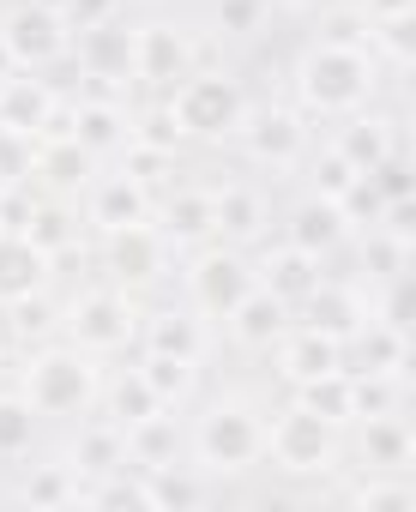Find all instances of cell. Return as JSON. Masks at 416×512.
<instances>
[{
    "label": "cell",
    "mask_w": 416,
    "mask_h": 512,
    "mask_svg": "<svg viewBox=\"0 0 416 512\" xmlns=\"http://www.w3.org/2000/svg\"><path fill=\"white\" fill-rule=\"evenodd\" d=\"M199 67V37L181 19H139L133 25V85L151 97H169Z\"/></svg>",
    "instance_id": "10"
},
{
    "label": "cell",
    "mask_w": 416,
    "mask_h": 512,
    "mask_svg": "<svg viewBox=\"0 0 416 512\" xmlns=\"http://www.w3.org/2000/svg\"><path fill=\"white\" fill-rule=\"evenodd\" d=\"M236 145L260 169H302L314 139H308V115L296 103H248V115L236 127Z\"/></svg>",
    "instance_id": "11"
},
{
    "label": "cell",
    "mask_w": 416,
    "mask_h": 512,
    "mask_svg": "<svg viewBox=\"0 0 416 512\" xmlns=\"http://www.w3.org/2000/svg\"><path fill=\"white\" fill-rule=\"evenodd\" d=\"M139 350L151 356H181V362H205L212 356V320L199 308L175 302V308H145L139 314Z\"/></svg>",
    "instance_id": "17"
},
{
    "label": "cell",
    "mask_w": 416,
    "mask_h": 512,
    "mask_svg": "<svg viewBox=\"0 0 416 512\" xmlns=\"http://www.w3.org/2000/svg\"><path fill=\"white\" fill-rule=\"evenodd\" d=\"M410 458H416V440H410L404 410H392V416H356V422L344 428V464H350V470H392V476H410Z\"/></svg>",
    "instance_id": "12"
},
{
    "label": "cell",
    "mask_w": 416,
    "mask_h": 512,
    "mask_svg": "<svg viewBox=\"0 0 416 512\" xmlns=\"http://www.w3.org/2000/svg\"><path fill=\"white\" fill-rule=\"evenodd\" d=\"M181 452H187V440H181V428H175L169 410H157V416H145L139 428H127V464H139V470L175 464Z\"/></svg>",
    "instance_id": "35"
},
{
    "label": "cell",
    "mask_w": 416,
    "mask_h": 512,
    "mask_svg": "<svg viewBox=\"0 0 416 512\" xmlns=\"http://www.w3.org/2000/svg\"><path fill=\"white\" fill-rule=\"evenodd\" d=\"M278 241H290V247H302V253H314V260H332V253L350 241V223H344V211H338V199H320V193H302L290 211H284V223H278Z\"/></svg>",
    "instance_id": "23"
},
{
    "label": "cell",
    "mask_w": 416,
    "mask_h": 512,
    "mask_svg": "<svg viewBox=\"0 0 416 512\" xmlns=\"http://www.w3.org/2000/svg\"><path fill=\"white\" fill-rule=\"evenodd\" d=\"M19 500L25 506H85V482L67 458H49V464H31L25 482H19Z\"/></svg>",
    "instance_id": "36"
},
{
    "label": "cell",
    "mask_w": 416,
    "mask_h": 512,
    "mask_svg": "<svg viewBox=\"0 0 416 512\" xmlns=\"http://www.w3.org/2000/svg\"><path fill=\"white\" fill-rule=\"evenodd\" d=\"M254 290V253L230 247V241H205L199 253H187V308H199L205 320H230V308Z\"/></svg>",
    "instance_id": "8"
},
{
    "label": "cell",
    "mask_w": 416,
    "mask_h": 512,
    "mask_svg": "<svg viewBox=\"0 0 416 512\" xmlns=\"http://www.w3.org/2000/svg\"><path fill=\"white\" fill-rule=\"evenodd\" d=\"M139 314H145V302L127 296V290H115L103 278V284L67 296L61 338L79 344V350H91V356H121V350H139Z\"/></svg>",
    "instance_id": "6"
},
{
    "label": "cell",
    "mask_w": 416,
    "mask_h": 512,
    "mask_svg": "<svg viewBox=\"0 0 416 512\" xmlns=\"http://www.w3.org/2000/svg\"><path fill=\"white\" fill-rule=\"evenodd\" d=\"M103 163L73 139V133H43L37 139V193L49 199H79Z\"/></svg>",
    "instance_id": "24"
},
{
    "label": "cell",
    "mask_w": 416,
    "mask_h": 512,
    "mask_svg": "<svg viewBox=\"0 0 416 512\" xmlns=\"http://www.w3.org/2000/svg\"><path fill=\"white\" fill-rule=\"evenodd\" d=\"M350 7H356L368 25H386V19H404V13H416V0H350Z\"/></svg>",
    "instance_id": "52"
},
{
    "label": "cell",
    "mask_w": 416,
    "mask_h": 512,
    "mask_svg": "<svg viewBox=\"0 0 416 512\" xmlns=\"http://www.w3.org/2000/svg\"><path fill=\"white\" fill-rule=\"evenodd\" d=\"M7 338H13L19 350L61 338V308L49 302V290H43V296H19V302H7Z\"/></svg>",
    "instance_id": "38"
},
{
    "label": "cell",
    "mask_w": 416,
    "mask_h": 512,
    "mask_svg": "<svg viewBox=\"0 0 416 512\" xmlns=\"http://www.w3.org/2000/svg\"><path fill=\"white\" fill-rule=\"evenodd\" d=\"M338 211H344V223H350V235L356 229H374L380 217H386V193L368 181V175H356L344 193H338Z\"/></svg>",
    "instance_id": "47"
},
{
    "label": "cell",
    "mask_w": 416,
    "mask_h": 512,
    "mask_svg": "<svg viewBox=\"0 0 416 512\" xmlns=\"http://www.w3.org/2000/svg\"><path fill=\"white\" fill-rule=\"evenodd\" d=\"M266 13H272V0H218L212 7V31L230 37V43H248L266 31Z\"/></svg>",
    "instance_id": "44"
},
{
    "label": "cell",
    "mask_w": 416,
    "mask_h": 512,
    "mask_svg": "<svg viewBox=\"0 0 416 512\" xmlns=\"http://www.w3.org/2000/svg\"><path fill=\"white\" fill-rule=\"evenodd\" d=\"M0 49L19 73H49L73 55V31L61 25V13L49 0H13L7 13H0Z\"/></svg>",
    "instance_id": "9"
},
{
    "label": "cell",
    "mask_w": 416,
    "mask_h": 512,
    "mask_svg": "<svg viewBox=\"0 0 416 512\" xmlns=\"http://www.w3.org/2000/svg\"><path fill=\"white\" fill-rule=\"evenodd\" d=\"M356 266H362V278H368L374 290L398 284V278L410 272V235H398V229H386V223L356 229Z\"/></svg>",
    "instance_id": "30"
},
{
    "label": "cell",
    "mask_w": 416,
    "mask_h": 512,
    "mask_svg": "<svg viewBox=\"0 0 416 512\" xmlns=\"http://www.w3.org/2000/svg\"><path fill=\"white\" fill-rule=\"evenodd\" d=\"M338 356H344V374H404L410 362V332L398 320H386L380 308H368L356 320V332L338 338Z\"/></svg>",
    "instance_id": "15"
},
{
    "label": "cell",
    "mask_w": 416,
    "mask_h": 512,
    "mask_svg": "<svg viewBox=\"0 0 416 512\" xmlns=\"http://www.w3.org/2000/svg\"><path fill=\"white\" fill-rule=\"evenodd\" d=\"M290 85H296V109H302L308 121H338V115L374 103V91H380V61H374L368 49H338V43H320V37H314V43L302 49V61H296Z\"/></svg>",
    "instance_id": "2"
},
{
    "label": "cell",
    "mask_w": 416,
    "mask_h": 512,
    "mask_svg": "<svg viewBox=\"0 0 416 512\" xmlns=\"http://www.w3.org/2000/svg\"><path fill=\"white\" fill-rule=\"evenodd\" d=\"M97 410H103L115 428H139L145 416H157V410H163V398L145 386V374H139V368H115V374H103V398H97Z\"/></svg>",
    "instance_id": "32"
},
{
    "label": "cell",
    "mask_w": 416,
    "mask_h": 512,
    "mask_svg": "<svg viewBox=\"0 0 416 512\" xmlns=\"http://www.w3.org/2000/svg\"><path fill=\"white\" fill-rule=\"evenodd\" d=\"M7 368H13V362H7V338H0V380H7Z\"/></svg>",
    "instance_id": "53"
},
{
    "label": "cell",
    "mask_w": 416,
    "mask_h": 512,
    "mask_svg": "<svg viewBox=\"0 0 416 512\" xmlns=\"http://www.w3.org/2000/svg\"><path fill=\"white\" fill-rule=\"evenodd\" d=\"M151 223L163 229V241L175 253H199L205 241H218V223H212V187H163L157 205H151Z\"/></svg>",
    "instance_id": "19"
},
{
    "label": "cell",
    "mask_w": 416,
    "mask_h": 512,
    "mask_svg": "<svg viewBox=\"0 0 416 512\" xmlns=\"http://www.w3.org/2000/svg\"><path fill=\"white\" fill-rule=\"evenodd\" d=\"M145 488H151V512H187V506H205L212 500V476H205L193 458L181 464H157L145 470Z\"/></svg>",
    "instance_id": "31"
},
{
    "label": "cell",
    "mask_w": 416,
    "mask_h": 512,
    "mask_svg": "<svg viewBox=\"0 0 416 512\" xmlns=\"http://www.w3.org/2000/svg\"><path fill=\"white\" fill-rule=\"evenodd\" d=\"M97 253H103V278L127 296H151L169 266H175V247L163 241V229L145 217V223H127V229H109L97 235Z\"/></svg>",
    "instance_id": "7"
},
{
    "label": "cell",
    "mask_w": 416,
    "mask_h": 512,
    "mask_svg": "<svg viewBox=\"0 0 416 512\" xmlns=\"http://www.w3.org/2000/svg\"><path fill=\"white\" fill-rule=\"evenodd\" d=\"M37 181V139L0 127V187H25Z\"/></svg>",
    "instance_id": "46"
},
{
    "label": "cell",
    "mask_w": 416,
    "mask_h": 512,
    "mask_svg": "<svg viewBox=\"0 0 416 512\" xmlns=\"http://www.w3.org/2000/svg\"><path fill=\"white\" fill-rule=\"evenodd\" d=\"M55 284V260L31 241V235H7L0 229V308L19 296H43Z\"/></svg>",
    "instance_id": "28"
},
{
    "label": "cell",
    "mask_w": 416,
    "mask_h": 512,
    "mask_svg": "<svg viewBox=\"0 0 416 512\" xmlns=\"http://www.w3.org/2000/svg\"><path fill=\"white\" fill-rule=\"evenodd\" d=\"M296 326V314H290V302H278L272 290H248L236 308H230V320H224V332H230V344L236 350H248V356H272V344L284 338Z\"/></svg>",
    "instance_id": "26"
},
{
    "label": "cell",
    "mask_w": 416,
    "mask_h": 512,
    "mask_svg": "<svg viewBox=\"0 0 416 512\" xmlns=\"http://www.w3.org/2000/svg\"><path fill=\"white\" fill-rule=\"evenodd\" d=\"M368 55H374L380 67L404 73V67H410V55H416V13H404V19H386V25H374V31H368Z\"/></svg>",
    "instance_id": "43"
},
{
    "label": "cell",
    "mask_w": 416,
    "mask_h": 512,
    "mask_svg": "<svg viewBox=\"0 0 416 512\" xmlns=\"http://www.w3.org/2000/svg\"><path fill=\"white\" fill-rule=\"evenodd\" d=\"M290 398H296L302 410H314V416L350 428V374H344V368H332V374H320V380H302Z\"/></svg>",
    "instance_id": "40"
},
{
    "label": "cell",
    "mask_w": 416,
    "mask_h": 512,
    "mask_svg": "<svg viewBox=\"0 0 416 512\" xmlns=\"http://www.w3.org/2000/svg\"><path fill=\"white\" fill-rule=\"evenodd\" d=\"M404 410V374H350V422Z\"/></svg>",
    "instance_id": "42"
},
{
    "label": "cell",
    "mask_w": 416,
    "mask_h": 512,
    "mask_svg": "<svg viewBox=\"0 0 416 512\" xmlns=\"http://www.w3.org/2000/svg\"><path fill=\"white\" fill-rule=\"evenodd\" d=\"M67 61H79V73H85L97 91L133 85V25H127V13H115V19L97 25V31H79Z\"/></svg>",
    "instance_id": "16"
},
{
    "label": "cell",
    "mask_w": 416,
    "mask_h": 512,
    "mask_svg": "<svg viewBox=\"0 0 416 512\" xmlns=\"http://www.w3.org/2000/svg\"><path fill=\"white\" fill-rule=\"evenodd\" d=\"M139 374H145V386L163 398V410H181L193 392H199V362H181V356H151V350H139V362H133Z\"/></svg>",
    "instance_id": "37"
},
{
    "label": "cell",
    "mask_w": 416,
    "mask_h": 512,
    "mask_svg": "<svg viewBox=\"0 0 416 512\" xmlns=\"http://www.w3.org/2000/svg\"><path fill=\"white\" fill-rule=\"evenodd\" d=\"M49 7H55L61 25L79 37V31H97V25H109L115 13H127V0H49Z\"/></svg>",
    "instance_id": "49"
},
{
    "label": "cell",
    "mask_w": 416,
    "mask_h": 512,
    "mask_svg": "<svg viewBox=\"0 0 416 512\" xmlns=\"http://www.w3.org/2000/svg\"><path fill=\"white\" fill-rule=\"evenodd\" d=\"M350 506L362 512H404L410 506V476H392V470H356V482L344 488Z\"/></svg>",
    "instance_id": "39"
},
{
    "label": "cell",
    "mask_w": 416,
    "mask_h": 512,
    "mask_svg": "<svg viewBox=\"0 0 416 512\" xmlns=\"http://www.w3.org/2000/svg\"><path fill=\"white\" fill-rule=\"evenodd\" d=\"M266 458L278 476H338L344 470V428L290 398L266 416Z\"/></svg>",
    "instance_id": "5"
},
{
    "label": "cell",
    "mask_w": 416,
    "mask_h": 512,
    "mask_svg": "<svg viewBox=\"0 0 416 512\" xmlns=\"http://www.w3.org/2000/svg\"><path fill=\"white\" fill-rule=\"evenodd\" d=\"M368 19L356 13V7H338V13H326L320 19V43H338V49H368Z\"/></svg>",
    "instance_id": "50"
},
{
    "label": "cell",
    "mask_w": 416,
    "mask_h": 512,
    "mask_svg": "<svg viewBox=\"0 0 416 512\" xmlns=\"http://www.w3.org/2000/svg\"><path fill=\"white\" fill-rule=\"evenodd\" d=\"M115 169H121V175H133L139 187L163 193V187L175 181V151H157V145H145V139H127V145L115 151Z\"/></svg>",
    "instance_id": "41"
},
{
    "label": "cell",
    "mask_w": 416,
    "mask_h": 512,
    "mask_svg": "<svg viewBox=\"0 0 416 512\" xmlns=\"http://www.w3.org/2000/svg\"><path fill=\"white\" fill-rule=\"evenodd\" d=\"M374 308V296H362V284H350V278H320L302 302H296V326H308V332H326V338H344V332H356V320Z\"/></svg>",
    "instance_id": "25"
},
{
    "label": "cell",
    "mask_w": 416,
    "mask_h": 512,
    "mask_svg": "<svg viewBox=\"0 0 416 512\" xmlns=\"http://www.w3.org/2000/svg\"><path fill=\"white\" fill-rule=\"evenodd\" d=\"M187 458L212 482L260 470L266 464V410L254 398H212L187 428Z\"/></svg>",
    "instance_id": "3"
},
{
    "label": "cell",
    "mask_w": 416,
    "mask_h": 512,
    "mask_svg": "<svg viewBox=\"0 0 416 512\" xmlns=\"http://www.w3.org/2000/svg\"><path fill=\"white\" fill-rule=\"evenodd\" d=\"M163 103H169L175 127L187 133V145H230L236 127H242V115H248V91L224 67H193Z\"/></svg>",
    "instance_id": "4"
},
{
    "label": "cell",
    "mask_w": 416,
    "mask_h": 512,
    "mask_svg": "<svg viewBox=\"0 0 416 512\" xmlns=\"http://www.w3.org/2000/svg\"><path fill=\"white\" fill-rule=\"evenodd\" d=\"M212 223H218V241L254 253L272 235V199L254 181H224V187H212Z\"/></svg>",
    "instance_id": "21"
},
{
    "label": "cell",
    "mask_w": 416,
    "mask_h": 512,
    "mask_svg": "<svg viewBox=\"0 0 416 512\" xmlns=\"http://www.w3.org/2000/svg\"><path fill=\"white\" fill-rule=\"evenodd\" d=\"M272 362H278V380L296 392L302 380H320V374H332V368H344V356H338V338H326V332H308V326H290L278 344H272Z\"/></svg>",
    "instance_id": "29"
},
{
    "label": "cell",
    "mask_w": 416,
    "mask_h": 512,
    "mask_svg": "<svg viewBox=\"0 0 416 512\" xmlns=\"http://www.w3.org/2000/svg\"><path fill=\"white\" fill-rule=\"evenodd\" d=\"M356 175H368L380 157H392L398 151V115H386V109H374V103H362V109H350V115H338V127H332V139H326Z\"/></svg>",
    "instance_id": "20"
},
{
    "label": "cell",
    "mask_w": 416,
    "mask_h": 512,
    "mask_svg": "<svg viewBox=\"0 0 416 512\" xmlns=\"http://www.w3.org/2000/svg\"><path fill=\"white\" fill-rule=\"evenodd\" d=\"M61 458L79 470V482H97V476H109L115 464H127V428H115L103 410H91V416H79V422H73V434H67Z\"/></svg>",
    "instance_id": "27"
},
{
    "label": "cell",
    "mask_w": 416,
    "mask_h": 512,
    "mask_svg": "<svg viewBox=\"0 0 416 512\" xmlns=\"http://www.w3.org/2000/svg\"><path fill=\"white\" fill-rule=\"evenodd\" d=\"M25 235H31V241L49 253V260L61 266L67 253L79 247V235H85L79 205H73V199H49V193H43V199H37V211H31V223H25Z\"/></svg>",
    "instance_id": "33"
},
{
    "label": "cell",
    "mask_w": 416,
    "mask_h": 512,
    "mask_svg": "<svg viewBox=\"0 0 416 512\" xmlns=\"http://www.w3.org/2000/svg\"><path fill=\"white\" fill-rule=\"evenodd\" d=\"M368 181L386 193V205L392 199H410V163H404V151H392V157H380L374 169H368Z\"/></svg>",
    "instance_id": "51"
},
{
    "label": "cell",
    "mask_w": 416,
    "mask_h": 512,
    "mask_svg": "<svg viewBox=\"0 0 416 512\" xmlns=\"http://www.w3.org/2000/svg\"><path fill=\"white\" fill-rule=\"evenodd\" d=\"M19 392L31 398V410L43 422H79L103 398V356H91L67 338L31 344L25 362H19Z\"/></svg>",
    "instance_id": "1"
},
{
    "label": "cell",
    "mask_w": 416,
    "mask_h": 512,
    "mask_svg": "<svg viewBox=\"0 0 416 512\" xmlns=\"http://www.w3.org/2000/svg\"><path fill=\"white\" fill-rule=\"evenodd\" d=\"M133 139H145V145H157V151H181V145H187V133L175 127V115H169L163 97H157L151 109H133Z\"/></svg>",
    "instance_id": "48"
},
{
    "label": "cell",
    "mask_w": 416,
    "mask_h": 512,
    "mask_svg": "<svg viewBox=\"0 0 416 512\" xmlns=\"http://www.w3.org/2000/svg\"><path fill=\"white\" fill-rule=\"evenodd\" d=\"M0 127H13V133H67V97L43 79V73H7L0 79Z\"/></svg>",
    "instance_id": "13"
},
{
    "label": "cell",
    "mask_w": 416,
    "mask_h": 512,
    "mask_svg": "<svg viewBox=\"0 0 416 512\" xmlns=\"http://www.w3.org/2000/svg\"><path fill=\"white\" fill-rule=\"evenodd\" d=\"M302 175H308V193H320V199H338V193L356 181V169H350V163H344L332 145H320V151L308 145V157H302Z\"/></svg>",
    "instance_id": "45"
},
{
    "label": "cell",
    "mask_w": 416,
    "mask_h": 512,
    "mask_svg": "<svg viewBox=\"0 0 416 512\" xmlns=\"http://www.w3.org/2000/svg\"><path fill=\"white\" fill-rule=\"evenodd\" d=\"M67 133H73L97 163H115V151L133 139V109H127L115 91L73 97V103H67Z\"/></svg>",
    "instance_id": "18"
},
{
    "label": "cell",
    "mask_w": 416,
    "mask_h": 512,
    "mask_svg": "<svg viewBox=\"0 0 416 512\" xmlns=\"http://www.w3.org/2000/svg\"><path fill=\"white\" fill-rule=\"evenodd\" d=\"M73 205H79V217H85L91 235H109V229H127V223H145L151 205H157V193L139 187V181L121 175V169H97L91 187H85Z\"/></svg>",
    "instance_id": "14"
},
{
    "label": "cell",
    "mask_w": 416,
    "mask_h": 512,
    "mask_svg": "<svg viewBox=\"0 0 416 512\" xmlns=\"http://www.w3.org/2000/svg\"><path fill=\"white\" fill-rule=\"evenodd\" d=\"M326 278V260H314V253H302V247H290V241H260L254 247V284L260 290H272L278 302H290V314H296V302L314 290Z\"/></svg>",
    "instance_id": "22"
},
{
    "label": "cell",
    "mask_w": 416,
    "mask_h": 512,
    "mask_svg": "<svg viewBox=\"0 0 416 512\" xmlns=\"http://www.w3.org/2000/svg\"><path fill=\"white\" fill-rule=\"evenodd\" d=\"M37 440H43V416L31 410V398L19 386H0V464L31 458Z\"/></svg>",
    "instance_id": "34"
}]
</instances>
